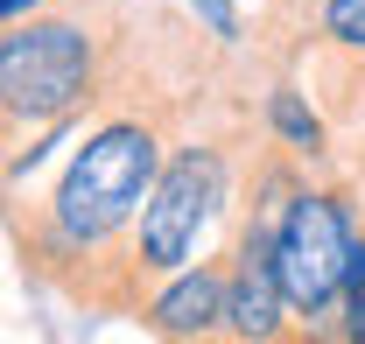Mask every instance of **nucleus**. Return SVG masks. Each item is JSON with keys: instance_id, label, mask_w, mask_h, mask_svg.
I'll return each instance as SVG.
<instances>
[{"instance_id": "6", "label": "nucleus", "mask_w": 365, "mask_h": 344, "mask_svg": "<svg viewBox=\"0 0 365 344\" xmlns=\"http://www.w3.org/2000/svg\"><path fill=\"white\" fill-rule=\"evenodd\" d=\"M225 316H232V246H218V253L162 274L134 323L155 338H225Z\"/></svg>"}, {"instance_id": "8", "label": "nucleus", "mask_w": 365, "mask_h": 344, "mask_svg": "<svg viewBox=\"0 0 365 344\" xmlns=\"http://www.w3.org/2000/svg\"><path fill=\"white\" fill-rule=\"evenodd\" d=\"M309 43H337V49H359L365 56V0H317L309 7Z\"/></svg>"}, {"instance_id": "2", "label": "nucleus", "mask_w": 365, "mask_h": 344, "mask_svg": "<svg viewBox=\"0 0 365 344\" xmlns=\"http://www.w3.org/2000/svg\"><path fill=\"white\" fill-rule=\"evenodd\" d=\"M120 0H56L43 14L7 21L0 36V120L7 141L85 120L120 78Z\"/></svg>"}, {"instance_id": "9", "label": "nucleus", "mask_w": 365, "mask_h": 344, "mask_svg": "<svg viewBox=\"0 0 365 344\" xmlns=\"http://www.w3.org/2000/svg\"><path fill=\"white\" fill-rule=\"evenodd\" d=\"M337 338L365 344V232L351 246V274H344V309H337Z\"/></svg>"}, {"instance_id": "5", "label": "nucleus", "mask_w": 365, "mask_h": 344, "mask_svg": "<svg viewBox=\"0 0 365 344\" xmlns=\"http://www.w3.org/2000/svg\"><path fill=\"white\" fill-rule=\"evenodd\" d=\"M274 225L267 211H239V232H232V316L225 338L239 344H281L302 338L295 309H288V288H281V253H274Z\"/></svg>"}, {"instance_id": "1", "label": "nucleus", "mask_w": 365, "mask_h": 344, "mask_svg": "<svg viewBox=\"0 0 365 344\" xmlns=\"http://www.w3.org/2000/svg\"><path fill=\"white\" fill-rule=\"evenodd\" d=\"M169 141H176L169 106H120V113L91 120L78 155L49 183V197L21 204V190H14L7 232H14L21 267L43 288L71 295L78 309L140 316L148 281L134 260V225L162 162H169Z\"/></svg>"}, {"instance_id": "11", "label": "nucleus", "mask_w": 365, "mask_h": 344, "mask_svg": "<svg viewBox=\"0 0 365 344\" xmlns=\"http://www.w3.org/2000/svg\"><path fill=\"white\" fill-rule=\"evenodd\" d=\"M43 7H56V0H0V14H7V21H21V14H43Z\"/></svg>"}, {"instance_id": "10", "label": "nucleus", "mask_w": 365, "mask_h": 344, "mask_svg": "<svg viewBox=\"0 0 365 344\" xmlns=\"http://www.w3.org/2000/svg\"><path fill=\"white\" fill-rule=\"evenodd\" d=\"M190 14L211 29V43L239 49V36H246V29H239V7H232V0H190Z\"/></svg>"}, {"instance_id": "7", "label": "nucleus", "mask_w": 365, "mask_h": 344, "mask_svg": "<svg viewBox=\"0 0 365 344\" xmlns=\"http://www.w3.org/2000/svg\"><path fill=\"white\" fill-rule=\"evenodd\" d=\"M260 127H267L288 155H302L309 169H330V162H337V120H330L323 98H309L295 78H274V85L260 91Z\"/></svg>"}, {"instance_id": "3", "label": "nucleus", "mask_w": 365, "mask_h": 344, "mask_svg": "<svg viewBox=\"0 0 365 344\" xmlns=\"http://www.w3.org/2000/svg\"><path fill=\"white\" fill-rule=\"evenodd\" d=\"M239 155H246L239 127H190L169 141V162H162L148 204H140V225H134V260H140L148 295H155L162 274L218 253V239L239 232V211H246Z\"/></svg>"}, {"instance_id": "4", "label": "nucleus", "mask_w": 365, "mask_h": 344, "mask_svg": "<svg viewBox=\"0 0 365 344\" xmlns=\"http://www.w3.org/2000/svg\"><path fill=\"white\" fill-rule=\"evenodd\" d=\"M359 232H365V211L344 176H330V183L302 176V190L281 204L274 253H281V288H288V309H295L302 338H337V309H344V274H351Z\"/></svg>"}]
</instances>
